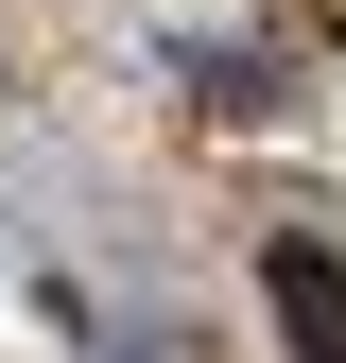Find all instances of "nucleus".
Wrapping results in <instances>:
<instances>
[{"label": "nucleus", "instance_id": "obj_1", "mask_svg": "<svg viewBox=\"0 0 346 363\" xmlns=\"http://www.w3.org/2000/svg\"><path fill=\"white\" fill-rule=\"evenodd\" d=\"M260 311H277L294 363H346V259L329 242H260Z\"/></svg>", "mask_w": 346, "mask_h": 363}]
</instances>
